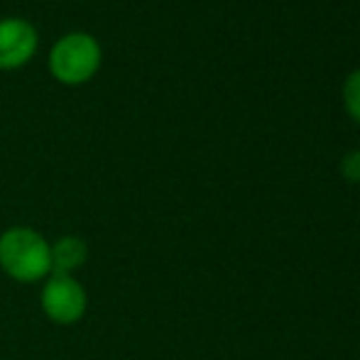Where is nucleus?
Returning <instances> with one entry per match:
<instances>
[{"label":"nucleus","instance_id":"nucleus-3","mask_svg":"<svg viewBox=\"0 0 360 360\" xmlns=\"http://www.w3.org/2000/svg\"><path fill=\"white\" fill-rule=\"evenodd\" d=\"M42 314L57 326H74L86 316L89 309V292L76 280V275H59L52 272L42 282L39 292Z\"/></svg>","mask_w":360,"mask_h":360},{"label":"nucleus","instance_id":"nucleus-7","mask_svg":"<svg viewBox=\"0 0 360 360\" xmlns=\"http://www.w3.org/2000/svg\"><path fill=\"white\" fill-rule=\"evenodd\" d=\"M341 176L351 184H360V150L343 155L341 160Z\"/></svg>","mask_w":360,"mask_h":360},{"label":"nucleus","instance_id":"nucleus-1","mask_svg":"<svg viewBox=\"0 0 360 360\" xmlns=\"http://www.w3.org/2000/svg\"><path fill=\"white\" fill-rule=\"evenodd\" d=\"M0 270L20 285H37L52 275L49 240L32 226H10L0 233Z\"/></svg>","mask_w":360,"mask_h":360},{"label":"nucleus","instance_id":"nucleus-6","mask_svg":"<svg viewBox=\"0 0 360 360\" xmlns=\"http://www.w3.org/2000/svg\"><path fill=\"white\" fill-rule=\"evenodd\" d=\"M343 105L346 113L360 125V67L353 69L343 81Z\"/></svg>","mask_w":360,"mask_h":360},{"label":"nucleus","instance_id":"nucleus-4","mask_svg":"<svg viewBox=\"0 0 360 360\" xmlns=\"http://www.w3.org/2000/svg\"><path fill=\"white\" fill-rule=\"evenodd\" d=\"M39 34L30 20L3 18L0 20V72H15L30 64L37 54Z\"/></svg>","mask_w":360,"mask_h":360},{"label":"nucleus","instance_id":"nucleus-2","mask_svg":"<svg viewBox=\"0 0 360 360\" xmlns=\"http://www.w3.org/2000/svg\"><path fill=\"white\" fill-rule=\"evenodd\" d=\"M49 74L64 86H81L98 74L103 64V49L101 42L89 32H67L49 49Z\"/></svg>","mask_w":360,"mask_h":360},{"label":"nucleus","instance_id":"nucleus-5","mask_svg":"<svg viewBox=\"0 0 360 360\" xmlns=\"http://www.w3.org/2000/svg\"><path fill=\"white\" fill-rule=\"evenodd\" d=\"M52 252V272L59 275H74L76 270L86 265L89 260V245L81 236H59L57 240L49 243Z\"/></svg>","mask_w":360,"mask_h":360}]
</instances>
